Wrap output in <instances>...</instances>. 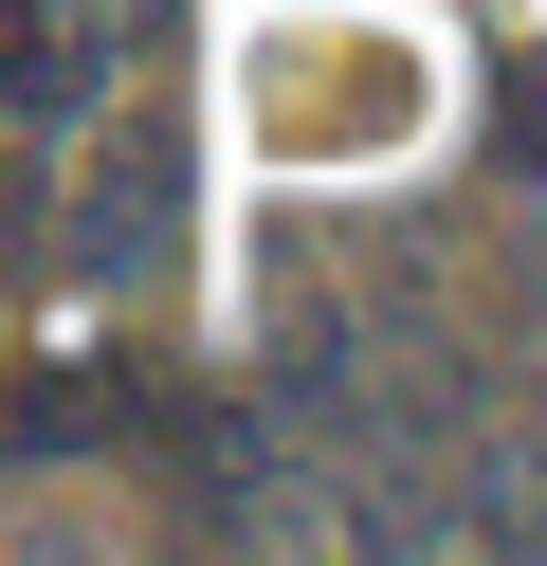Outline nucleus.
Here are the masks:
<instances>
[{
    "label": "nucleus",
    "mask_w": 547,
    "mask_h": 566,
    "mask_svg": "<svg viewBox=\"0 0 547 566\" xmlns=\"http://www.w3.org/2000/svg\"><path fill=\"white\" fill-rule=\"evenodd\" d=\"M146 238H165V165L109 147V165H92V201H73V274H128Z\"/></svg>",
    "instance_id": "nucleus-1"
}]
</instances>
